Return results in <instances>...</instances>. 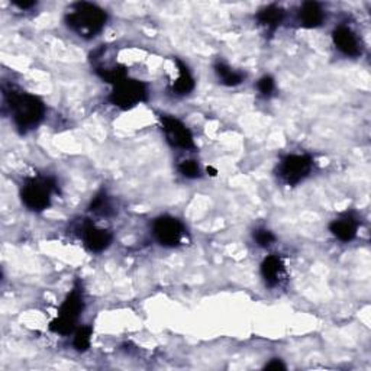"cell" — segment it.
I'll use <instances>...</instances> for the list:
<instances>
[{"label": "cell", "mask_w": 371, "mask_h": 371, "mask_svg": "<svg viewBox=\"0 0 371 371\" xmlns=\"http://www.w3.org/2000/svg\"><path fill=\"white\" fill-rule=\"evenodd\" d=\"M5 102L14 118L15 127L27 133L40 125L45 116V105L40 97L21 90H5Z\"/></svg>", "instance_id": "1"}, {"label": "cell", "mask_w": 371, "mask_h": 371, "mask_svg": "<svg viewBox=\"0 0 371 371\" xmlns=\"http://www.w3.org/2000/svg\"><path fill=\"white\" fill-rule=\"evenodd\" d=\"M107 19L106 12L93 3H74L66 15L67 27L81 38L90 40L101 32Z\"/></svg>", "instance_id": "2"}, {"label": "cell", "mask_w": 371, "mask_h": 371, "mask_svg": "<svg viewBox=\"0 0 371 371\" xmlns=\"http://www.w3.org/2000/svg\"><path fill=\"white\" fill-rule=\"evenodd\" d=\"M83 311H84V296L81 286L77 283L76 286L73 287V290L67 294L63 305L60 306L58 315L53 322L49 324V329L54 333H58V335H68V333L76 329L79 318Z\"/></svg>", "instance_id": "3"}, {"label": "cell", "mask_w": 371, "mask_h": 371, "mask_svg": "<svg viewBox=\"0 0 371 371\" xmlns=\"http://www.w3.org/2000/svg\"><path fill=\"white\" fill-rule=\"evenodd\" d=\"M55 190L53 179H28L22 186L21 199L34 212H41L51 205V194Z\"/></svg>", "instance_id": "4"}, {"label": "cell", "mask_w": 371, "mask_h": 371, "mask_svg": "<svg viewBox=\"0 0 371 371\" xmlns=\"http://www.w3.org/2000/svg\"><path fill=\"white\" fill-rule=\"evenodd\" d=\"M146 99H148L146 84L129 77L115 84L112 93L109 94V102L122 110L132 109L142 102H146Z\"/></svg>", "instance_id": "5"}, {"label": "cell", "mask_w": 371, "mask_h": 371, "mask_svg": "<svg viewBox=\"0 0 371 371\" xmlns=\"http://www.w3.org/2000/svg\"><path fill=\"white\" fill-rule=\"evenodd\" d=\"M314 168V159L306 154H289L281 158L277 172L279 177L289 186H296L303 181Z\"/></svg>", "instance_id": "6"}, {"label": "cell", "mask_w": 371, "mask_h": 371, "mask_svg": "<svg viewBox=\"0 0 371 371\" xmlns=\"http://www.w3.org/2000/svg\"><path fill=\"white\" fill-rule=\"evenodd\" d=\"M153 233L155 240L164 246H177L184 237V227L177 218L159 216L153 224Z\"/></svg>", "instance_id": "7"}, {"label": "cell", "mask_w": 371, "mask_h": 371, "mask_svg": "<svg viewBox=\"0 0 371 371\" xmlns=\"http://www.w3.org/2000/svg\"><path fill=\"white\" fill-rule=\"evenodd\" d=\"M162 127L164 131V135L167 141L176 148H181V150H193L194 148V140L190 129L184 125V123L170 115L162 116Z\"/></svg>", "instance_id": "8"}, {"label": "cell", "mask_w": 371, "mask_h": 371, "mask_svg": "<svg viewBox=\"0 0 371 371\" xmlns=\"http://www.w3.org/2000/svg\"><path fill=\"white\" fill-rule=\"evenodd\" d=\"M81 237L84 241V245L88 246V250L92 253H102L109 245L112 244V233L107 229H102L96 227L93 222L88 220L84 222L81 227Z\"/></svg>", "instance_id": "9"}, {"label": "cell", "mask_w": 371, "mask_h": 371, "mask_svg": "<svg viewBox=\"0 0 371 371\" xmlns=\"http://www.w3.org/2000/svg\"><path fill=\"white\" fill-rule=\"evenodd\" d=\"M332 40L344 55L358 57L361 54V47L360 42H358L357 35L348 27L341 25V27L335 28V31L332 32Z\"/></svg>", "instance_id": "10"}, {"label": "cell", "mask_w": 371, "mask_h": 371, "mask_svg": "<svg viewBox=\"0 0 371 371\" xmlns=\"http://www.w3.org/2000/svg\"><path fill=\"white\" fill-rule=\"evenodd\" d=\"M329 231L335 238H338L342 242H350L355 238L357 231H358V219L351 215L345 214L335 220L331 222Z\"/></svg>", "instance_id": "11"}, {"label": "cell", "mask_w": 371, "mask_h": 371, "mask_svg": "<svg viewBox=\"0 0 371 371\" xmlns=\"http://www.w3.org/2000/svg\"><path fill=\"white\" fill-rule=\"evenodd\" d=\"M261 276L268 287H276L284 277V264L281 257L273 254L264 258L261 263Z\"/></svg>", "instance_id": "12"}, {"label": "cell", "mask_w": 371, "mask_h": 371, "mask_svg": "<svg viewBox=\"0 0 371 371\" xmlns=\"http://www.w3.org/2000/svg\"><path fill=\"white\" fill-rule=\"evenodd\" d=\"M325 19V12L316 2H306L299 10V22L303 28H318Z\"/></svg>", "instance_id": "13"}, {"label": "cell", "mask_w": 371, "mask_h": 371, "mask_svg": "<svg viewBox=\"0 0 371 371\" xmlns=\"http://www.w3.org/2000/svg\"><path fill=\"white\" fill-rule=\"evenodd\" d=\"M283 18H284V12L277 5H270L259 10L257 14L258 23L261 25V27H264L266 31L268 32H274L280 27Z\"/></svg>", "instance_id": "14"}, {"label": "cell", "mask_w": 371, "mask_h": 371, "mask_svg": "<svg viewBox=\"0 0 371 371\" xmlns=\"http://www.w3.org/2000/svg\"><path fill=\"white\" fill-rule=\"evenodd\" d=\"M176 64L179 68V77L177 80L172 83V92L179 96H186L190 94L194 89V79L192 76V73L189 71L188 66L184 63H181L180 60H176Z\"/></svg>", "instance_id": "15"}, {"label": "cell", "mask_w": 371, "mask_h": 371, "mask_svg": "<svg viewBox=\"0 0 371 371\" xmlns=\"http://www.w3.org/2000/svg\"><path fill=\"white\" fill-rule=\"evenodd\" d=\"M215 73H216L218 79L225 86H229V88H232V86H238L244 81L242 73L231 68L228 64L220 63V61L215 64Z\"/></svg>", "instance_id": "16"}, {"label": "cell", "mask_w": 371, "mask_h": 371, "mask_svg": "<svg viewBox=\"0 0 371 371\" xmlns=\"http://www.w3.org/2000/svg\"><path fill=\"white\" fill-rule=\"evenodd\" d=\"M90 212L96 214V215H110L112 214V203H110V199L107 197V194L105 192L99 193L93 197V201L90 203Z\"/></svg>", "instance_id": "17"}, {"label": "cell", "mask_w": 371, "mask_h": 371, "mask_svg": "<svg viewBox=\"0 0 371 371\" xmlns=\"http://www.w3.org/2000/svg\"><path fill=\"white\" fill-rule=\"evenodd\" d=\"M92 333L93 329L92 327H81L77 329L76 335H74L73 345L79 353H84L90 348V342H92Z\"/></svg>", "instance_id": "18"}, {"label": "cell", "mask_w": 371, "mask_h": 371, "mask_svg": "<svg viewBox=\"0 0 371 371\" xmlns=\"http://www.w3.org/2000/svg\"><path fill=\"white\" fill-rule=\"evenodd\" d=\"M253 237H254V241L257 242V245L263 246V248H267V246L273 245V242L276 241L274 233L268 231L267 228H257L253 233Z\"/></svg>", "instance_id": "19"}, {"label": "cell", "mask_w": 371, "mask_h": 371, "mask_svg": "<svg viewBox=\"0 0 371 371\" xmlns=\"http://www.w3.org/2000/svg\"><path fill=\"white\" fill-rule=\"evenodd\" d=\"M179 171L186 179H197L201 176L199 164L193 162V159H186V162H181L179 164Z\"/></svg>", "instance_id": "20"}, {"label": "cell", "mask_w": 371, "mask_h": 371, "mask_svg": "<svg viewBox=\"0 0 371 371\" xmlns=\"http://www.w3.org/2000/svg\"><path fill=\"white\" fill-rule=\"evenodd\" d=\"M257 89L258 92L261 93L263 96H270L271 93L274 92L276 89V83H274V79L270 77V76H264L258 80L257 83Z\"/></svg>", "instance_id": "21"}, {"label": "cell", "mask_w": 371, "mask_h": 371, "mask_svg": "<svg viewBox=\"0 0 371 371\" xmlns=\"http://www.w3.org/2000/svg\"><path fill=\"white\" fill-rule=\"evenodd\" d=\"M266 370H286V366L279 358H274V360H271L268 364H266L264 367Z\"/></svg>", "instance_id": "22"}, {"label": "cell", "mask_w": 371, "mask_h": 371, "mask_svg": "<svg viewBox=\"0 0 371 371\" xmlns=\"http://www.w3.org/2000/svg\"><path fill=\"white\" fill-rule=\"evenodd\" d=\"M14 5L22 10H27V9H31L34 8L36 3L35 2H14Z\"/></svg>", "instance_id": "23"}, {"label": "cell", "mask_w": 371, "mask_h": 371, "mask_svg": "<svg viewBox=\"0 0 371 371\" xmlns=\"http://www.w3.org/2000/svg\"><path fill=\"white\" fill-rule=\"evenodd\" d=\"M207 172H210V176H216L218 175V171L214 168V167H207V170H206Z\"/></svg>", "instance_id": "24"}]
</instances>
